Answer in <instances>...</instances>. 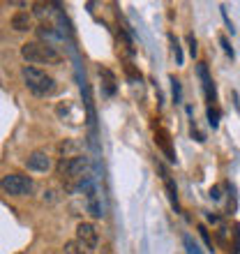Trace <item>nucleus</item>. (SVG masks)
Segmentation results:
<instances>
[{"label": "nucleus", "instance_id": "obj_1", "mask_svg": "<svg viewBox=\"0 0 240 254\" xmlns=\"http://www.w3.org/2000/svg\"><path fill=\"white\" fill-rule=\"evenodd\" d=\"M21 76L26 81V86L33 90L35 95H51L56 93V81L49 76L47 72H42L37 67H23L21 69Z\"/></svg>", "mask_w": 240, "mask_h": 254}, {"label": "nucleus", "instance_id": "obj_2", "mask_svg": "<svg viewBox=\"0 0 240 254\" xmlns=\"http://www.w3.org/2000/svg\"><path fill=\"white\" fill-rule=\"evenodd\" d=\"M21 56L23 61L28 63H58V54L51 44H44V42H26L21 47Z\"/></svg>", "mask_w": 240, "mask_h": 254}, {"label": "nucleus", "instance_id": "obj_3", "mask_svg": "<svg viewBox=\"0 0 240 254\" xmlns=\"http://www.w3.org/2000/svg\"><path fill=\"white\" fill-rule=\"evenodd\" d=\"M2 192L12 194V196H28L33 192V181L21 174H7L2 178Z\"/></svg>", "mask_w": 240, "mask_h": 254}, {"label": "nucleus", "instance_id": "obj_4", "mask_svg": "<svg viewBox=\"0 0 240 254\" xmlns=\"http://www.w3.org/2000/svg\"><path fill=\"white\" fill-rule=\"evenodd\" d=\"M196 72H199V79H201V83H203L206 100L210 102V107H215V102H217V88H215V81L210 79V74H208V65L206 63H199Z\"/></svg>", "mask_w": 240, "mask_h": 254}, {"label": "nucleus", "instance_id": "obj_5", "mask_svg": "<svg viewBox=\"0 0 240 254\" xmlns=\"http://www.w3.org/2000/svg\"><path fill=\"white\" fill-rule=\"evenodd\" d=\"M26 167L30 171H37V174H47L49 169H51V157L47 153H42V150H35V153L28 155Z\"/></svg>", "mask_w": 240, "mask_h": 254}, {"label": "nucleus", "instance_id": "obj_6", "mask_svg": "<svg viewBox=\"0 0 240 254\" xmlns=\"http://www.w3.org/2000/svg\"><path fill=\"white\" fill-rule=\"evenodd\" d=\"M76 241H81L83 245H88V248L93 250L95 245H97V241H100L95 224H90V222H81L79 227H76Z\"/></svg>", "mask_w": 240, "mask_h": 254}, {"label": "nucleus", "instance_id": "obj_7", "mask_svg": "<svg viewBox=\"0 0 240 254\" xmlns=\"http://www.w3.org/2000/svg\"><path fill=\"white\" fill-rule=\"evenodd\" d=\"M157 169H160V174H162V181H164V190H167V196H169V201H171V206L176 208V213H180V203H178V188H176L174 178H171V174H169L167 169L162 167L160 162H157Z\"/></svg>", "mask_w": 240, "mask_h": 254}, {"label": "nucleus", "instance_id": "obj_8", "mask_svg": "<svg viewBox=\"0 0 240 254\" xmlns=\"http://www.w3.org/2000/svg\"><path fill=\"white\" fill-rule=\"evenodd\" d=\"M155 143L164 150V155L169 157V162H176V150H174V146H171V134H169L164 127H160V129L155 132Z\"/></svg>", "mask_w": 240, "mask_h": 254}, {"label": "nucleus", "instance_id": "obj_9", "mask_svg": "<svg viewBox=\"0 0 240 254\" xmlns=\"http://www.w3.org/2000/svg\"><path fill=\"white\" fill-rule=\"evenodd\" d=\"M9 26H12L16 33H26V30H30V14L28 12H16L12 16V21H9Z\"/></svg>", "mask_w": 240, "mask_h": 254}, {"label": "nucleus", "instance_id": "obj_10", "mask_svg": "<svg viewBox=\"0 0 240 254\" xmlns=\"http://www.w3.org/2000/svg\"><path fill=\"white\" fill-rule=\"evenodd\" d=\"M60 155H62V160H72V157H79V148L74 141H62L58 146Z\"/></svg>", "mask_w": 240, "mask_h": 254}, {"label": "nucleus", "instance_id": "obj_11", "mask_svg": "<svg viewBox=\"0 0 240 254\" xmlns=\"http://www.w3.org/2000/svg\"><path fill=\"white\" fill-rule=\"evenodd\" d=\"M65 254H90V248L83 245L81 241H67L65 243Z\"/></svg>", "mask_w": 240, "mask_h": 254}, {"label": "nucleus", "instance_id": "obj_12", "mask_svg": "<svg viewBox=\"0 0 240 254\" xmlns=\"http://www.w3.org/2000/svg\"><path fill=\"white\" fill-rule=\"evenodd\" d=\"M100 76H104V93L116 95V76L109 69H100Z\"/></svg>", "mask_w": 240, "mask_h": 254}, {"label": "nucleus", "instance_id": "obj_13", "mask_svg": "<svg viewBox=\"0 0 240 254\" xmlns=\"http://www.w3.org/2000/svg\"><path fill=\"white\" fill-rule=\"evenodd\" d=\"M169 44H171V54L176 56V65H182V49H180V42L174 33H169Z\"/></svg>", "mask_w": 240, "mask_h": 254}, {"label": "nucleus", "instance_id": "obj_14", "mask_svg": "<svg viewBox=\"0 0 240 254\" xmlns=\"http://www.w3.org/2000/svg\"><path fill=\"white\" fill-rule=\"evenodd\" d=\"M206 116H208V125L213 127V129H217V127H220V109H217V107H210V104H208Z\"/></svg>", "mask_w": 240, "mask_h": 254}, {"label": "nucleus", "instance_id": "obj_15", "mask_svg": "<svg viewBox=\"0 0 240 254\" xmlns=\"http://www.w3.org/2000/svg\"><path fill=\"white\" fill-rule=\"evenodd\" d=\"M182 243H185V250H187V254H203L201 252V248L196 245V241H194L189 234H185L182 236Z\"/></svg>", "mask_w": 240, "mask_h": 254}, {"label": "nucleus", "instance_id": "obj_16", "mask_svg": "<svg viewBox=\"0 0 240 254\" xmlns=\"http://www.w3.org/2000/svg\"><path fill=\"white\" fill-rule=\"evenodd\" d=\"M171 95H174V102L176 104H180L182 102V88H180V81L176 79V76H171Z\"/></svg>", "mask_w": 240, "mask_h": 254}, {"label": "nucleus", "instance_id": "obj_17", "mask_svg": "<svg viewBox=\"0 0 240 254\" xmlns=\"http://www.w3.org/2000/svg\"><path fill=\"white\" fill-rule=\"evenodd\" d=\"M220 44H222V49H224V54H227L229 58L234 61V58H236V54H234V47L229 44V40H227V37H224V35H222V37H220Z\"/></svg>", "mask_w": 240, "mask_h": 254}, {"label": "nucleus", "instance_id": "obj_18", "mask_svg": "<svg viewBox=\"0 0 240 254\" xmlns=\"http://www.w3.org/2000/svg\"><path fill=\"white\" fill-rule=\"evenodd\" d=\"M199 234H201V238H203V243H206V245H208V250L213 252V238H210V234H208V229L203 227V224H201V227H199Z\"/></svg>", "mask_w": 240, "mask_h": 254}, {"label": "nucleus", "instance_id": "obj_19", "mask_svg": "<svg viewBox=\"0 0 240 254\" xmlns=\"http://www.w3.org/2000/svg\"><path fill=\"white\" fill-rule=\"evenodd\" d=\"M189 134H192V139H194V141H199V143H203V141H206V136H203V134L199 132V127L194 125V121H192V127H189Z\"/></svg>", "mask_w": 240, "mask_h": 254}, {"label": "nucleus", "instance_id": "obj_20", "mask_svg": "<svg viewBox=\"0 0 240 254\" xmlns=\"http://www.w3.org/2000/svg\"><path fill=\"white\" fill-rule=\"evenodd\" d=\"M220 9H222V16H224V23H227V28H229V33L234 35V33H236V28H234V23H231V19H229V14H227V9H224V5H222V7H220Z\"/></svg>", "mask_w": 240, "mask_h": 254}, {"label": "nucleus", "instance_id": "obj_21", "mask_svg": "<svg viewBox=\"0 0 240 254\" xmlns=\"http://www.w3.org/2000/svg\"><path fill=\"white\" fill-rule=\"evenodd\" d=\"M187 44H189V54L196 56V40H194V35H192V33L187 35Z\"/></svg>", "mask_w": 240, "mask_h": 254}, {"label": "nucleus", "instance_id": "obj_22", "mask_svg": "<svg viewBox=\"0 0 240 254\" xmlns=\"http://www.w3.org/2000/svg\"><path fill=\"white\" fill-rule=\"evenodd\" d=\"M35 14H37V16H44V14H47V5L37 2V5H35Z\"/></svg>", "mask_w": 240, "mask_h": 254}, {"label": "nucleus", "instance_id": "obj_23", "mask_svg": "<svg viewBox=\"0 0 240 254\" xmlns=\"http://www.w3.org/2000/svg\"><path fill=\"white\" fill-rule=\"evenodd\" d=\"M210 199H215V201H220L222 199V194H220V188H210Z\"/></svg>", "mask_w": 240, "mask_h": 254}]
</instances>
